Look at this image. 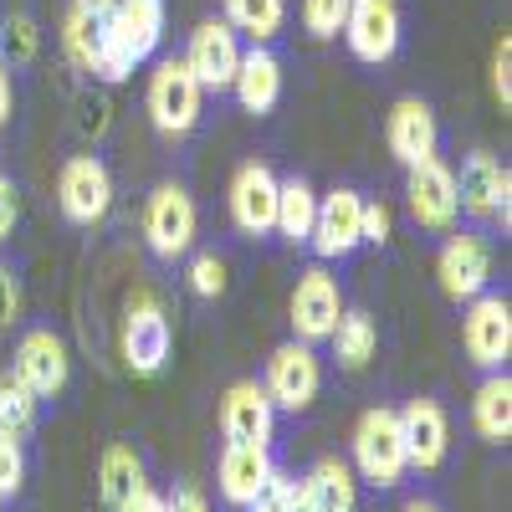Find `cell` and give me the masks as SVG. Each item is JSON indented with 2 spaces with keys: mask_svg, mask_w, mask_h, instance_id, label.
<instances>
[{
  "mask_svg": "<svg viewBox=\"0 0 512 512\" xmlns=\"http://www.w3.org/2000/svg\"><path fill=\"white\" fill-rule=\"evenodd\" d=\"M26 482V456H21V441L0 431V497H16Z\"/></svg>",
  "mask_w": 512,
  "mask_h": 512,
  "instance_id": "e575fe53",
  "label": "cell"
},
{
  "mask_svg": "<svg viewBox=\"0 0 512 512\" xmlns=\"http://www.w3.org/2000/svg\"><path fill=\"white\" fill-rule=\"evenodd\" d=\"M190 292H195V297H205V303L226 292V262H221L216 251H200L195 262H190Z\"/></svg>",
  "mask_w": 512,
  "mask_h": 512,
  "instance_id": "1f68e13d",
  "label": "cell"
},
{
  "mask_svg": "<svg viewBox=\"0 0 512 512\" xmlns=\"http://www.w3.org/2000/svg\"><path fill=\"white\" fill-rule=\"evenodd\" d=\"M36 410H41V395L31 390V384H21L11 369L0 374V431L6 436H31L36 431Z\"/></svg>",
  "mask_w": 512,
  "mask_h": 512,
  "instance_id": "f546056e",
  "label": "cell"
},
{
  "mask_svg": "<svg viewBox=\"0 0 512 512\" xmlns=\"http://www.w3.org/2000/svg\"><path fill=\"white\" fill-rule=\"evenodd\" d=\"M297 487L313 502V512H359V482L338 456H323Z\"/></svg>",
  "mask_w": 512,
  "mask_h": 512,
  "instance_id": "cb8c5ba5",
  "label": "cell"
},
{
  "mask_svg": "<svg viewBox=\"0 0 512 512\" xmlns=\"http://www.w3.org/2000/svg\"><path fill=\"white\" fill-rule=\"evenodd\" d=\"M108 41L128 57V62H149L159 57V41H164V0H113V11L103 16Z\"/></svg>",
  "mask_w": 512,
  "mask_h": 512,
  "instance_id": "2e32d148",
  "label": "cell"
},
{
  "mask_svg": "<svg viewBox=\"0 0 512 512\" xmlns=\"http://www.w3.org/2000/svg\"><path fill=\"white\" fill-rule=\"evenodd\" d=\"M16 221H21V195H16V185H11V175L0 169V246L11 241V231H16Z\"/></svg>",
  "mask_w": 512,
  "mask_h": 512,
  "instance_id": "8d00e7d4",
  "label": "cell"
},
{
  "mask_svg": "<svg viewBox=\"0 0 512 512\" xmlns=\"http://www.w3.org/2000/svg\"><path fill=\"white\" fill-rule=\"evenodd\" d=\"M354 466L374 487H400L405 482L410 456H405V436H400V410L374 405V410L359 415V425H354Z\"/></svg>",
  "mask_w": 512,
  "mask_h": 512,
  "instance_id": "7a4b0ae2",
  "label": "cell"
},
{
  "mask_svg": "<svg viewBox=\"0 0 512 512\" xmlns=\"http://www.w3.org/2000/svg\"><path fill=\"white\" fill-rule=\"evenodd\" d=\"M456 200H461V216L507 231L512 226V175H507V164H497V154H487V149L466 154L461 175H456Z\"/></svg>",
  "mask_w": 512,
  "mask_h": 512,
  "instance_id": "5b68a950",
  "label": "cell"
},
{
  "mask_svg": "<svg viewBox=\"0 0 512 512\" xmlns=\"http://www.w3.org/2000/svg\"><path fill=\"white\" fill-rule=\"evenodd\" d=\"M472 425H477V436L492 441V446L512 441V379H507V369H492V374L477 384Z\"/></svg>",
  "mask_w": 512,
  "mask_h": 512,
  "instance_id": "d4e9b609",
  "label": "cell"
},
{
  "mask_svg": "<svg viewBox=\"0 0 512 512\" xmlns=\"http://www.w3.org/2000/svg\"><path fill=\"white\" fill-rule=\"evenodd\" d=\"M11 103H16V93H11V67H6V57H0V123L11 118Z\"/></svg>",
  "mask_w": 512,
  "mask_h": 512,
  "instance_id": "b9f144b4",
  "label": "cell"
},
{
  "mask_svg": "<svg viewBox=\"0 0 512 512\" xmlns=\"http://www.w3.org/2000/svg\"><path fill=\"white\" fill-rule=\"evenodd\" d=\"M384 241H390V210H384V200H364V246Z\"/></svg>",
  "mask_w": 512,
  "mask_h": 512,
  "instance_id": "74e56055",
  "label": "cell"
},
{
  "mask_svg": "<svg viewBox=\"0 0 512 512\" xmlns=\"http://www.w3.org/2000/svg\"><path fill=\"white\" fill-rule=\"evenodd\" d=\"M62 52L72 57V67H82L88 77L108 82V88L128 82V72H134V62H128L113 41H108L103 16H93L88 6H77V0H72V11L62 16Z\"/></svg>",
  "mask_w": 512,
  "mask_h": 512,
  "instance_id": "277c9868",
  "label": "cell"
},
{
  "mask_svg": "<svg viewBox=\"0 0 512 512\" xmlns=\"http://www.w3.org/2000/svg\"><path fill=\"white\" fill-rule=\"evenodd\" d=\"M292 492H297V482L272 466V477L262 482V492L246 502V512H287V507H292Z\"/></svg>",
  "mask_w": 512,
  "mask_h": 512,
  "instance_id": "836d02e7",
  "label": "cell"
},
{
  "mask_svg": "<svg viewBox=\"0 0 512 512\" xmlns=\"http://www.w3.org/2000/svg\"><path fill=\"white\" fill-rule=\"evenodd\" d=\"M328 344H333V359L354 374V369H364L374 359L379 328H374V318L364 308H344V313H338V323H333V333H328Z\"/></svg>",
  "mask_w": 512,
  "mask_h": 512,
  "instance_id": "4316f807",
  "label": "cell"
},
{
  "mask_svg": "<svg viewBox=\"0 0 512 512\" xmlns=\"http://www.w3.org/2000/svg\"><path fill=\"white\" fill-rule=\"evenodd\" d=\"M492 98L512 108V36H502L492 47Z\"/></svg>",
  "mask_w": 512,
  "mask_h": 512,
  "instance_id": "d590c367",
  "label": "cell"
},
{
  "mask_svg": "<svg viewBox=\"0 0 512 512\" xmlns=\"http://www.w3.org/2000/svg\"><path fill=\"white\" fill-rule=\"evenodd\" d=\"M77 6H88L93 16H108V11H113V0H77Z\"/></svg>",
  "mask_w": 512,
  "mask_h": 512,
  "instance_id": "7bdbcfd3",
  "label": "cell"
},
{
  "mask_svg": "<svg viewBox=\"0 0 512 512\" xmlns=\"http://www.w3.org/2000/svg\"><path fill=\"white\" fill-rule=\"evenodd\" d=\"M313 216H318V190L303 180V175H292V180H277V236L292 241V246H308L313 236Z\"/></svg>",
  "mask_w": 512,
  "mask_h": 512,
  "instance_id": "484cf974",
  "label": "cell"
},
{
  "mask_svg": "<svg viewBox=\"0 0 512 512\" xmlns=\"http://www.w3.org/2000/svg\"><path fill=\"white\" fill-rule=\"evenodd\" d=\"M287 512H313V502L303 497V487H297V492H292V507H287Z\"/></svg>",
  "mask_w": 512,
  "mask_h": 512,
  "instance_id": "ee69618b",
  "label": "cell"
},
{
  "mask_svg": "<svg viewBox=\"0 0 512 512\" xmlns=\"http://www.w3.org/2000/svg\"><path fill=\"white\" fill-rule=\"evenodd\" d=\"M16 318H21V282H16V272L0 267V328H11Z\"/></svg>",
  "mask_w": 512,
  "mask_h": 512,
  "instance_id": "f35d334b",
  "label": "cell"
},
{
  "mask_svg": "<svg viewBox=\"0 0 512 512\" xmlns=\"http://www.w3.org/2000/svg\"><path fill=\"white\" fill-rule=\"evenodd\" d=\"M21 384H31V390L41 400H52L67 390L72 379V359H67V344L52 333V328H31L21 344H16V369H11Z\"/></svg>",
  "mask_w": 512,
  "mask_h": 512,
  "instance_id": "ac0fdd59",
  "label": "cell"
},
{
  "mask_svg": "<svg viewBox=\"0 0 512 512\" xmlns=\"http://www.w3.org/2000/svg\"><path fill=\"white\" fill-rule=\"evenodd\" d=\"M308 246L318 251V262H344L364 246V195L359 190H328L318 195V216H313V236Z\"/></svg>",
  "mask_w": 512,
  "mask_h": 512,
  "instance_id": "30bf717a",
  "label": "cell"
},
{
  "mask_svg": "<svg viewBox=\"0 0 512 512\" xmlns=\"http://www.w3.org/2000/svg\"><path fill=\"white\" fill-rule=\"evenodd\" d=\"M231 93H236V103L251 118H267L282 103V62H277V52L272 47H256V41H251V47H241Z\"/></svg>",
  "mask_w": 512,
  "mask_h": 512,
  "instance_id": "7402d4cb",
  "label": "cell"
},
{
  "mask_svg": "<svg viewBox=\"0 0 512 512\" xmlns=\"http://www.w3.org/2000/svg\"><path fill=\"white\" fill-rule=\"evenodd\" d=\"M384 144H390V154L410 169L420 159H431L436 144H441V128H436V113L425 98H400L390 108V118H384Z\"/></svg>",
  "mask_w": 512,
  "mask_h": 512,
  "instance_id": "44dd1931",
  "label": "cell"
},
{
  "mask_svg": "<svg viewBox=\"0 0 512 512\" xmlns=\"http://www.w3.org/2000/svg\"><path fill=\"white\" fill-rule=\"evenodd\" d=\"M436 277H441V292L451 303H472V297L487 292V282H492V246L477 231L451 236L436 256Z\"/></svg>",
  "mask_w": 512,
  "mask_h": 512,
  "instance_id": "9a60e30c",
  "label": "cell"
},
{
  "mask_svg": "<svg viewBox=\"0 0 512 512\" xmlns=\"http://www.w3.org/2000/svg\"><path fill=\"white\" fill-rule=\"evenodd\" d=\"M226 26L256 47H267V41L287 26V0H226Z\"/></svg>",
  "mask_w": 512,
  "mask_h": 512,
  "instance_id": "f1b7e54d",
  "label": "cell"
},
{
  "mask_svg": "<svg viewBox=\"0 0 512 512\" xmlns=\"http://www.w3.org/2000/svg\"><path fill=\"white\" fill-rule=\"evenodd\" d=\"M0 512H6V497H0Z\"/></svg>",
  "mask_w": 512,
  "mask_h": 512,
  "instance_id": "bcb514c9",
  "label": "cell"
},
{
  "mask_svg": "<svg viewBox=\"0 0 512 512\" xmlns=\"http://www.w3.org/2000/svg\"><path fill=\"white\" fill-rule=\"evenodd\" d=\"M287 313H292L297 344H328L338 313H344V292H338L333 272L328 267H308L303 277H297V287H292Z\"/></svg>",
  "mask_w": 512,
  "mask_h": 512,
  "instance_id": "7c38bea8",
  "label": "cell"
},
{
  "mask_svg": "<svg viewBox=\"0 0 512 512\" xmlns=\"http://www.w3.org/2000/svg\"><path fill=\"white\" fill-rule=\"evenodd\" d=\"M405 200H410V216L425 226V231H451L456 216H461V200H456V169L431 154L405 169Z\"/></svg>",
  "mask_w": 512,
  "mask_h": 512,
  "instance_id": "9c48e42d",
  "label": "cell"
},
{
  "mask_svg": "<svg viewBox=\"0 0 512 512\" xmlns=\"http://www.w3.org/2000/svg\"><path fill=\"white\" fill-rule=\"evenodd\" d=\"M118 512H169V497H159L154 487H139L134 497H128Z\"/></svg>",
  "mask_w": 512,
  "mask_h": 512,
  "instance_id": "ab89813d",
  "label": "cell"
},
{
  "mask_svg": "<svg viewBox=\"0 0 512 512\" xmlns=\"http://www.w3.org/2000/svg\"><path fill=\"white\" fill-rule=\"evenodd\" d=\"M461 349L477 369H507V354H512V303L497 292H477L466 303V318H461Z\"/></svg>",
  "mask_w": 512,
  "mask_h": 512,
  "instance_id": "8992f818",
  "label": "cell"
},
{
  "mask_svg": "<svg viewBox=\"0 0 512 512\" xmlns=\"http://www.w3.org/2000/svg\"><path fill=\"white\" fill-rule=\"evenodd\" d=\"M400 436H405V456L415 472H436L451 451V425H446V410L436 400H410L400 410Z\"/></svg>",
  "mask_w": 512,
  "mask_h": 512,
  "instance_id": "ffe728a7",
  "label": "cell"
},
{
  "mask_svg": "<svg viewBox=\"0 0 512 512\" xmlns=\"http://www.w3.org/2000/svg\"><path fill=\"white\" fill-rule=\"evenodd\" d=\"M400 512H441V507H436V502H420V497H415V502H405Z\"/></svg>",
  "mask_w": 512,
  "mask_h": 512,
  "instance_id": "f6af8a7d",
  "label": "cell"
},
{
  "mask_svg": "<svg viewBox=\"0 0 512 512\" xmlns=\"http://www.w3.org/2000/svg\"><path fill=\"white\" fill-rule=\"evenodd\" d=\"M144 108H149V123L159 128L164 139H185L190 128L200 123L205 88H200V77L190 72L185 57H159L154 62L149 88H144Z\"/></svg>",
  "mask_w": 512,
  "mask_h": 512,
  "instance_id": "6da1fadb",
  "label": "cell"
},
{
  "mask_svg": "<svg viewBox=\"0 0 512 512\" xmlns=\"http://www.w3.org/2000/svg\"><path fill=\"white\" fill-rule=\"evenodd\" d=\"M144 246L159 256V262H180V256L195 246L200 231V210L190 200L185 185H154L144 200Z\"/></svg>",
  "mask_w": 512,
  "mask_h": 512,
  "instance_id": "3957f363",
  "label": "cell"
},
{
  "mask_svg": "<svg viewBox=\"0 0 512 512\" xmlns=\"http://www.w3.org/2000/svg\"><path fill=\"white\" fill-rule=\"evenodd\" d=\"M400 6L395 0H349V16H344V36L349 41V52L369 67L379 62H390L400 52Z\"/></svg>",
  "mask_w": 512,
  "mask_h": 512,
  "instance_id": "4fadbf2b",
  "label": "cell"
},
{
  "mask_svg": "<svg viewBox=\"0 0 512 512\" xmlns=\"http://www.w3.org/2000/svg\"><path fill=\"white\" fill-rule=\"evenodd\" d=\"M169 344H175V333H169V318L159 308V297L139 292L134 303H128V313H123V364L149 379V374L164 369Z\"/></svg>",
  "mask_w": 512,
  "mask_h": 512,
  "instance_id": "8fae6325",
  "label": "cell"
},
{
  "mask_svg": "<svg viewBox=\"0 0 512 512\" xmlns=\"http://www.w3.org/2000/svg\"><path fill=\"white\" fill-rule=\"evenodd\" d=\"M0 47L11 52V62H31L36 47H41L36 21H31V16H11V21H6V36H0ZM6 52H0V57H6Z\"/></svg>",
  "mask_w": 512,
  "mask_h": 512,
  "instance_id": "d6a6232c",
  "label": "cell"
},
{
  "mask_svg": "<svg viewBox=\"0 0 512 512\" xmlns=\"http://www.w3.org/2000/svg\"><path fill=\"white\" fill-rule=\"evenodd\" d=\"M185 62H190V72L200 77L205 93H226L231 77H236V62H241V36H236L226 21H200V26L190 31Z\"/></svg>",
  "mask_w": 512,
  "mask_h": 512,
  "instance_id": "e0dca14e",
  "label": "cell"
},
{
  "mask_svg": "<svg viewBox=\"0 0 512 512\" xmlns=\"http://www.w3.org/2000/svg\"><path fill=\"white\" fill-rule=\"evenodd\" d=\"M344 16H349V0H303V26L313 41H333L344 31Z\"/></svg>",
  "mask_w": 512,
  "mask_h": 512,
  "instance_id": "4dcf8cb0",
  "label": "cell"
},
{
  "mask_svg": "<svg viewBox=\"0 0 512 512\" xmlns=\"http://www.w3.org/2000/svg\"><path fill=\"white\" fill-rule=\"evenodd\" d=\"M139 487H144V461L134 456V446H108L103 461H98V497H103V507L118 512Z\"/></svg>",
  "mask_w": 512,
  "mask_h": 512,
  "instance_id": "83f0119b",
  "label": "cell"
},
{
  "mask_svg": "<svg viewBox=\"0 0 512 512\" xmlns=\"http://www.w3.org/2000/svg\"><path fill=\"white\" fill-rule=\"evenodd\" d=\"M262 390H267V400H272L277 410H287V415H303V410L318 400V390H323V369H318L313 344H297V338H292V344L272 349Z\"/></svg>",
  "mask_w": 512,
  "mask_h": 512,
  "instance_id": "ba28073f",
  "label": "cell"
},
{
  "mask_svg": "<svg viewBox=\"0 0 512 512\" xmlns=\"http://www.w3.org/2000/svg\"><path fill=\"white\" fill-rule=\"evenodd\" d=\"M169 512H210V507H205V497H200L195 487H180L175 502H169Z\"/></svg>",
  "mask_w": 512,
  "mask_h": 512,
  "instance_id": "60d3db41",
  "label": "cell"
},
{
  "mask_svg": "<svg viewBox=\"0 0 512 512\" xmlns=\"http://www.w3.org/2000/svg\"><path fill=\"white\" fill-rule=\"evenodd\" d=\"M57 205L72 226H98L113 210V175L98 154H72L57 175Z\"/></svg>",
  "mask_w": 512,
  "mask_h": 512,
  "instance_id": "52a82bcc",
  "label": "cell"
},
{
  "mask_svg": "<svg viewBox=\"0 0 512 512\" xmlns=\"http://www.w3.org/2000/svg\"><path fill=\"white\" fill-rule=\"evenodd\" d=\"M272 425H277V405L267 400V390L256 379H241L221 400V436L241 441V446H272Z\"/></svg>",
  "mask_w": 512,
  "mask_h": 512,
  "instance_id": "d6986e66",
  "label": "cell"
},
{
  "mask_svg": "<svg viewBox=\"0 0 512 512\" xmlns=\"http://www.w3.org/2000/svg\"><path fill=\"white\" fill-rule=\"evenodd\" d=\"M221 497L231 507H246L256 492H262V482L272 477V451L267 446H241V441H226L221 451Z\"/></svg>",
  "mask_w": 512,
  "mask_h": 512,
  "instance_id": "603a6c76",
  "label": "cell"
},
{
  "mask_svg": "<svg viewBox=\"0 0 512 512\" xmlns=\"http://www.w3.org/2000/svg\"><path fill=\"white\" fill-rule=\"evenodd\" d=\"M231 221L241 236H272L277 226V175L272 164L262 159H246L236 175H231Z\"/></svg>",
  "mask_w": 512,
  "mask_h": 512,
  "instance_id": "5bb4252c",
  "label": "cell"
}]
</instances>
